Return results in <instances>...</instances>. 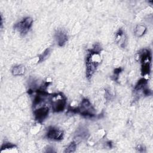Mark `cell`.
Returning <instances> with one entry per match:
<instances>
[{"label": "cell", "instance_id": "1", "mask_svg": "<svg viewBox=\"0 0 153 153\" xmlns=\"http://www.w3.org/2000/svg\"><path fill=\"white\" fill-rule=\"evenodd\" d=\"M100 47L99 45H95L94 47L89 50L87 54L85 66H86V76L90 79L96 72L98 65L101 62V56L100 54Z\"/></svg>", "mask_w": 153, "mask_h": 153}, {"label": "cell", "instance_id": "2", "mask_svg": "<svg viewBox=\"0 0 153 153\" xmlns=\"http://www.w3.org/2000/svg\"><path fill=\"white\" fill-rule=\"evenodd\" d=\"M50 102L53 111L59 112L64 110L66 104V99L63 94L56 93L51 96Z\"/></svg>", "mask_w": 153, "mask_h": 153}, {"label": "cell", "instance_id": "3", "mask_svg": "<svg viewBox=\"0 0 153 153\" xmlns=\"http://www.w3.org/2000/svg\"><path fill=\"white\" fill-rule=\"evenodd\" d=\"M140 57L142 63V74L143 76L148 75L150 72V65L151 62V52L147 49H144L141 51Z\"/></svg>", "mask_w": 153, "mask_h": 153}, {"label": "cell", "instance_id": "4", "mask_svg": "<svg viewBox=\"0 0 153 153\" xmlns=\"http://www.w3.org/2000/svg\"><path fill=\"white\" fill-rule=\"evenodd\" d=\"M32 23L33 19L31 17H27L16 23L14 25V29H16L21 35H24L29 30Z\"/></svg>", "mask_w": 153, "mask_h": 153}, {"label": "cell", "instance_id": "5", "mask_svg": "<svg viewBox=\"0 0 153 153\" xmlns=\"http://www.w3.org/2000/svg\"><path fill=\"white\" fill-rule=\"evenodd\" d=\"M76 112L85 116H91L94 114V109L88 99H84L82 100L80 105L77 108Z\"/></svg>", "mask_w": 153, "mask_h": 153}, {"label": "cell", "instance_id": "6", "mask_svg": "<svg viewBox=\"0 0 153 153\" xmlns=\"http://www.w3.org/2000/svg\"><path fill=\"white\" fill-rule=\"evenodd\" d=\"M46 136L51 140H60L63 137V131L58 128L50 127L47 130Z\"/></svg>", "mask_w": 153, "mask_h": 153}, {"label": "cell", "instance_id": "7", "mask_svg": "<svg viewBox=\"0 0 153 153\" xmlns=\"http://www.w3.org/2000/svg\"><path fill=\"white\" fill-rule=\"evenodd\" d=\"M49 112V109L47 106L40 107L39 108L34 111L33 114L35 118L39 122L43 121L48 116Z\"/></svg>", "mask_w": 153, "mask_h": 153}, {"label": "cell", "instance_id": "8", "mask_svg": "<svg viewBox=\"0 0 153 153\" xmlns=\"http://www.w3.org/2000/svg\"><path fill=\"white\" fill-rule=\"evenodd\" d=\"M55 36L58 45L60 47L63 46L68 41L67 33L62 29H59L57 31Z\"/></svg>", "mask_w": 153, "mask_h": 153}, {"label": "cell", "instance_id": "9", "mask_svg": "<svg viewBox=\"0 0 153 153\" xmlns=\"http://www.w3.org/2000/svg\"><path fill=\"white\" fill-rule=\"evenodd\" d=\"M127 36L122 29H119L115 34V42L121 47H125L127 44Z\"/></svg>", "mask_w": 153, "mask_h": 153}, {"label": "cell", "instance_id": "10", "mask_svg": "<svg viewBox=\"0 0 153 153\" xmlns=\"http://www.w3.org/2000/svg\"><path fill=\"white\" fill-rule=\"evenodd\" d=\"M17 148L11 143L5 142L1 146V152H17Z\"/></svg>", "mask_w": 153, "mask_h": 153}, {"label": "cell", "instance_id": "11", "mask_svg": "<svg viewBox=\"0 0 153 153\" xmlns=\"http://www.w3.org/2000/svg\"><path fill=\"white\" fill-rule=\"evenodd\" d=\"M146 31V27L143 25H137L134 29V35L137 37H140L145 34Z\"/></svg>", "mask_w": 153, "mask_h": 153}, {"label": "cell", "instance_id": "12", "mask_svg": "<svg viewBox=\"0 0 153 153\" xmlns=\"http://www.w3.org/2000/svg\"><path fill=\"white\" fill-rule=\"evenodd\" d=\"M12 74L14 76L22 75L25 73V67L22 65H17L13 68L11 71Z\"/></svg>", "mask_w": 153, "mask_h": 153}, {"label": "cell", "instance_id": "13", "mask_svg": "<svg viewBox=\"0 0 153 153\" xmlns=\"http://www.w3.org/2000/svg\"><path fill=\"white\" fill-rule=\"evenodd\" d=\"M76 143L75 142H72L66 149L65 152H73L75 151Z\"/></svg>", "mask_w": 153, "mask_h": 153}]
</instances>
